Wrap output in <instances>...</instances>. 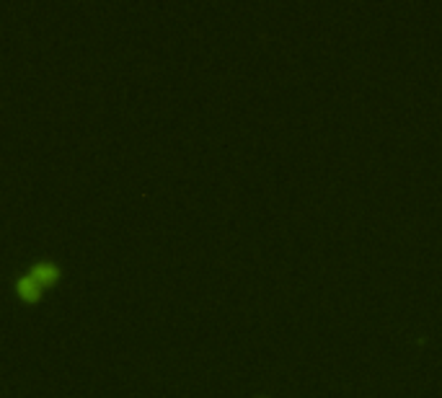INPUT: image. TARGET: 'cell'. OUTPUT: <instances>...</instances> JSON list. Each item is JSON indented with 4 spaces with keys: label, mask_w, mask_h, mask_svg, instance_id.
<instances>
[{
    "label": "cell",
    "mask_w": 442,
    "mask_h": 398,
    "mask_svg": "<svg viewBox=\"0 0 442 398\" xmlns=\"http://www.w3.org/2000/svg\"><path fill=\"white\" fill-rule=\"evenodd\" d=\"M31 277H34L36 282H52V279L58 277V269H55V264H50V262H39V264H34Z\"/></svg>",
    "instance_id": "6da1fadb"
},
{
    "label": "cell",
    "mask_w": 442,
    "mask_h": 398,
    "mask_svg": "<svg viewBox=\"0 0 442 398\" xmlns=\"http://www.w3.org/2000/svg\"><path fill=\"white\" fill-rule=\"evenodd\" d=\"M16 290L21 292L23 298L34 300L36 298V290H39V282H36L34 277H21L18 282H16Z\"/></svg>",
    "instance_id": "7a4b0ae2"
}]
</instances>
